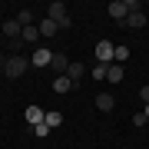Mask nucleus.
I'll use <instances>...</instances> for the list:
<instances>
[{"label": "nucleus", "instance_id": "nucleus-11", "mask_svg": "<svg viewBox=\"0 0 149 149\" xmlns=\"http://www.w3.org/2000/svg\"><path fill=\"white\" fill-rule=\"evenodd\" d=\"M43 116H47V113H43L40 106H27V123H30V126H40Z\"/></svg>", "mask_w": 149, "mask_h": 149}, {"label": "nucleus", "instance_id": "nucleus-22", "mask_svg": "<svg viewBox=\"0 0 149 149\" xmlns=\"http://www.w3.org/2000/svg\"><path fill=\"white\" fill-rule=\"evenodd\" d=\"M139 100H143V103H149V86H143V90H139Z\"/></svg>", "mask_w": 149, "mask_h": 149}, {"label": "nucleus", "instance_id": "nucleus-13", "mask_svg": "<svg viewBox=\"0 0 149 149\" xmlns=\"http://www.w3.org/2000/svg\"><path fill=\"white\" fill-rule=\"evenodd\" d=\"M70 80H73V83H80L83 80V76H86V63H70Z\"/></svg>", "mask_w": 149, "mask_h": 149}, {"label": "nucleus", "instance_id": "nucleus-12", "mask_svg": "<svg viewBox=\"0 0 149 149\" xmlns=\"http://www.w3.org/2000/svg\"><path fill=\"white\" fill-rule=\"evenodd\" d=\"M37 27H40V37H53V33L60 30V27H56V23H53V20H50V17H43V20L37 23Z\"/></svg>", "mask_w": 149, "mask_h": 149}, {"label": "nucleus", "instance_id": "nucleus-5", "mask_svg": "<svg viewBox=\"0 0 149 149\" xmlns=\"http://www.w3.org/2000/svg\"><path fill=\"white\" fill-rule=\"evenodd\" d=\"M50 70H53L56 76H66V73H70V56H66V53H53V63H50Z\"/></svg>", "mask_w": 149, "mask_h": 149}, {"label": "nucleus", "instance_id": "nucleus-10", "mask_svg": "<svg viewBox=\"0 0 149 149\" xmlns=\"http://www.w3.org/2000/svg\"><path fill=\"white\" fill-rule=\"evenodd\" d=\"M126 27H133V30H139V27H146V13L143 10H133L126 17Z\"/></svg>", "mask_w": 149, "mask_h": 149}, {"label": "nucleus", "instance_id": "nucleus-16", "mask_svg": "<svg viewBox=\"0 0 149 149\" xmlns=\"http://www.w3.org/2000/svg\"><path fill=\"white\" fill-rule=\"evenodd\" d=\"M90 73H93V80H96V83H100V80H106V73H109V63H96V66L90 70Z\"/></svg>", "mask_w": 149, "mask_h": 149}, {"label": "nucleus", "instance_id": "nucleus-24", "mask_svg": "<svg viewBox=\"0 0 149 149\" xmlns=\"http://www.w3.org/2000/svg\"><path fill=\"white\" fill-rule=\"evenodd\" d=\"M146 119H149V103H146Z\"/></svg>", "mask_w": 149, "mask_h": 149}, {"label": "nucleus", "instance_id": "nucleus-18", "mask_svg": "<svg viewBox=\"0 0 149 149\" xmlns=\"http://www.w3.org/2000/svg\"><path fill=\"white\" fill-rule=\"evenodd\" d=\"M37 37H40V27H37V23H33V27H23V43H33Z\"/></svg>", "mask_w": 149, "mask_h": 149}, {"label": "nucleus", "instance_id": "nucleus-9", "mask_svg": "<svg viewBox=\"0 0 149 149\" xmlns=\"http://www.w3.org/2000/svg\"><path fill=\"white\" fill-rule=\"evenodd\" d=\"M70 90H76V83L70 76H56L53 80V93H70Z\"/></svg>", "mask_w": 149, "mask_h": 149}, {"label": "nucleus", "instance_id": "nucleus-14", "mask_svg": "<svg viewBox=\"0 0 149 149\" xmlns=\"http://www.w3.org/2000/svg\"><path fill=\"white\" fill-rule=\"evenodd\" d=\"M43 123H47V126H50V129H56V126H60V123H63V113H60V109H50V113H47V116H43Z\"/></svg>", "mask_w": 149, "mask_h": 149}, {"label": "nucleus", "instance_id": "nucleus-19", "mask_svg": "<svg viewBox=\"0 0 149 149\" xmlns=\"http://www.w3.org/2000/svg\"><path fill=\"white\" fill-rule=\"evenodd\" d=\"M129 60V47H116V53H113V63H126Z\"/></svg>", "mask_w": 149, "mask_h": 149}, {"label": "nucleus", "instance_id": "nucleus-17", "mask_svg": "<svg viewBox=\"0 0 149 149\" xmlns=\"http://www.w3.org/2000/svg\"><path fill=\"white\" fill-rule=\"evenodd\" d=\"M17 23L20 27H33V10H17Z\"/></svg>", "mask_w": 149, "mask_h": 149}, {"label": "nucleus", "instance_id": "nucleus-15", "mask_svg": "<svg viewBox=\"0 0 149 149\" xmlns=\"http://www.w3.org/2000/svg\"><path fill=\"white\" fill-rule=\"evenodd\" d=\"M106 80H109V83H123V63H109Z\"/></svg>", "mask_w": 149, "mask_h": 149}, {"label": "nucleus", "instance_id": "nucleus-8", "mask_svg": "<svg viewBox=\"0 0 149 149\" xmlns=\"http://www.w3.org/2000/svg\"><path fill=\"white\" fill-rule=\"evenodd\" d=\"M113 106H116L113 93H96V109H100V113H109Z\"/></svg>", "mask_w": 149, "mask_h": 149}, {"label": "nucleus", "instance_id": "nucleus-4", "mask_svg": "<svg viewBox=\"0 0 149 149\" xmlns=\"http://www.w3.org/2000/svg\"><path fill=\"white\" fill-rule=\"evenodd\" d=\"M3 37L13 40V43H23V27H20L17 20H7V23H3Z\"/></svg>", "mask_w": 149, "mask_h": 149}, {"label": "nucleus", "instance_id": "nucleus-21", "mask_svg": "<svg viewBox=\"0 0 149 149\" xmlns=\"http://www.w3.org/2000/svg\"><path fill=\"white\" fill-rule=\"evenodd\" d=\"M133 126H146V113H136V116H133Z\"/></svg>", "mask_w": 149, "mask_h": 149}, {"label": "nucleus", "instance_id": "nucleus-2", "mask_svg": "<svg viewBox=\"0 0 149 149\" xmlns=\"http://www.w3.org/2000/svg\"><path fill=\"white\" fill-rule=\"evenodd\" d=\"M47 17L56 23L60 30H63V27H70V10H66V3H60V0H53V3L47 7Z\"/></svg>", "mask_w": 149, "mask_h": 149}, {"label": "nucleus", "instance_id": "nucleus-7", "mask_svg": "<svg viewBox=\"0 0 149 149\" xmlns=\"http://www.w3.org/2000/svg\"><path fill=\"white\" fill-rule=\"evenodd\" d=\"M53 63V50H37V53H33V60H30V66H50Z\"/></svg>", "mask_w": 149, "mask_h": 149}, {"label": "nucleus", "instance_id": "nucleus-23", "mask_svg": "<svg viewBox=\"0 0 149 149\" xmlns=\"http://www.w3.org/2000/svg\"><path fill=\"white\" fill-rule=\"evenodd\" d=\"M3 63H7V56H0V70H3Z\"/></svg>", "mask_w": 149, "mask_h": 149}, {"label": "nucleus", "instance_id": "nucleus-3", "mask_svg": "<svg viewBox=\"0 0 149 149\" xmlns=\"http://www.w3.org/2000/svg\"><path fill=\"white\" fill-rule=\"evenodd\" d=\"M113 53H116V47H113L109 40L96 43V60H100V63H113Z\"/></svg>", "mask_w": 149, "mask_h": 149}, {"label": "nucleus", "instance_id": "nucleus-1", "mask_svg": "<svg viewBox=\"0 0 149 149\" xmlns=\"http://www.w3.org/2000/svg\"><path fill=\"white\" fill-rule=\"evenodd\" d=\"M27 66H30V60L17 53V56H7V63H3V73L10 76V80H20V76L27 73Z\"/></svg>", "mask_w": 149, "mask_h": 149}, {"label": "nucleus", "instance_id": "nucleus-20", "mask_svg": "<svg viewBox=\"0 0 149 149\" xmlns=\"http://www.w3.org/2000/svg\"><path fill=\"white\" fill-rule=\"evenodd\" d=\"M33 133H37L40 139H47V136H50V126H47V123H40V126H33Z\"/></svg>", "mask_w": 149, "mask_h": 149}, {"label": "nucleus", "instance_id": "nucleus-6", "mask_svg": "<svg viewBox=\"0 0 149 149\" xmlns=\"http://www.w3.org/2000/svg\"><path fill=\"white\" fill-rule=\"evenodd\" d=\"M109 17H113V20H126V17H129V10H126V0H113V3H109Z\"/></svg>", "mask_w": 149, "mask_h": 149}]
</instances>
